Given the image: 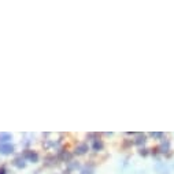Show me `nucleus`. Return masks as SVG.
Here are the masks:
<instances>
[{
	"instance_id": "obj_2",
	"label": "nucleus",
	"mask_w": 174,
	"mask_h": 174,
	"mask_svg": "<svg viewBox=\"0 0 174 174\" xmlns=\"http://www.w3.org/2000/svg\"><path fill=\"white\" fill-rule=\"evenodd\" d=\"M14 152V147H12L10 143L7 144H0V153H3V155H10V153Z\"/></svg>"
},
{
	"instance_id": "obj_5",
	"label": "nucleus",
	"mask_w": 174,
	"mask_h": 174,
	"mask_svg": "<svg viewBox=\"0 0 174 174\" xmlns=\"http://www.w3.org/2000/svg\"><path fill=\"white\" fill-rule=\"evenodd\" d=\"M86 151H88V145L86 144H80V145H77V148H76L77 155H84Z\"/></svg>"
},
{
	"instance_id": "obj_10",
	"label": "nucleus",
	"mask_w": 174,
	"mask_h": 174,
	"mask_svg": "<svg viewBox=\"0 0 174 174\" xmlns=\"http://www.w3.org/2000/svg\"><path fill=\"white\" fill-rule=\"evenodd\" d=\"M151 137H153V139H162L163 137V133H151Z\"/></svg>"
},
{
	"instance_id": "obj_11",
	"label": "nucleus",
	"mask_w": 174,
	"mask_h": 174,
	"mask_svg": "<svg viewBox=\"0 0 174 174\" xmlns=\"http://www.w3.org/2000/svg\"><path fill=\"white\" fill-rule=\"evenodd\" d=\"M0 174H6V170H4V169H0Z\"/></svg>"
},
{
	"instance_id": "obj_6",
	"label": "nucleus",
	"mask_w": 174,
	"mask_h": 174,
	"mask_svg": "<svg viewBox=\"0 0 174 174\" xmlns=\"http://www.w3.org/2000/svg\"><path fill=\"white\" fill-rule=\"evenodd\" d=\"M8 140H11V134H8V133H2L0 134V144H7Z\"/></svg>"
},
{
	"instance_id": "obj_4",
	"label": "nucleus",
	"mask_w": 174,
	"mask_h": 174,
	"mask_svg": "<svg viewBox=\"0 0 174 174\" xmlns=\"http://www.w3.org/2000/svg\"><path fill=\"white\" fill-rule=\"evenodd\" d=\"M80 174H95V167L92 165H86L81 169Z\"/></svg>"
},
{
	"instance_id": "obj_8",
	"label": "nucleus",
	"mask_w": 174,
	"mask_h": 174,
	"mask_svg": "<svg viewBox=\"0 0 174 174\" xmlns=\"http://www.w3.org/2000/svg\"><path fill=\"white\" fill-rule=\"evenodd\" d=\"M134 143H136V144H141V143H143V144H144V143H145V136H144V134H141V136H139V137H137V139H136V141H134Z\"/></svg>"
},
{
	"instance_id": "obj_1",
	"label": "nucleus",
	"mask_w": 174,
	"mask_h": 174,
	"mask_svg": "<svg viewBox=\"0 0 174 174\" xmlns=\"http://www.w3.org/2000/svg\"><path fill=\"white\" fill-rule=\"evenodd\" d=\"M153 171L155 174H171V166L166 162H156V165L153 166Z\"/></svg>"
},
{
	"instance_id": "obj_3",
	"label": "nucleus",
	"mask_w": 174,
	"mask_h": 174,
	"mask_svg": "<svg viewBox=\"0 0 174 174\" xmlns=\"http://www.w3.org/2000/svg\"><path fill=\"white\" fill-rule=\"evenodd\" d=\"M24 156H25V160L27 159V160H30V162H33V163H34V162H37V160H38L37 153H36V152H33V151H26Z\"/></svg>"
},
{
	"instance_id": "obj_9",
	"label": "nucleus",
	"mask_w": 174,
	"mask_h": 174,
	"mask_svg": "<svg viewBox=\"0 0 174 174\" xmlns=\"http://www.w3.org/2000/svg\"><path fill=\"white\" fill-rule=\"evenodd\" d=\"M15 165L18 166V167H25V165H26V163H25V159H17L15 160Z\"/></svg>"
},
{
	"instance_id": "obj_7",
	"label": "nucleus",
	"mask_w": 174,
	"mask_h": 174,
	"mask_svg": "<svg viewBox=\"0 0 174 174\" xmlns=\"http://www.w3.org/2000/svg\"><path fill=\"white\" fill-rule=\"evenodd\" d=\"M103 148V144H102V141H99V140H95V143H93V150L95 151H99V150H102Z\"/></svg>"
}]
</instances>
